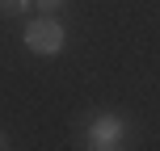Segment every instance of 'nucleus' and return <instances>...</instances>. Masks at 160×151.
<instances>
[{
	"label": "nucleus",
	"instance_id": "7ed1b4c3",
	"mask_svg": "<svg viewBox=\"0 0 160 151\" xmlns=\"http://www.w3.org/2000/svg\"><path fill=\"white\" fill-rule=\"evenodd\" d=\"M25 8H30V0H0V13H25Z\"/></svg>",
	"mask_w": 160,
	"mask_h": 151
},
{
	"label": "nucleus",
	"instance_id": "f257e3e1",
	"mask_svg": "<svg viewBox=\"0 0 160 151\" xmlns=\"http://www.w3.org/2000/svg\"><path fill=\"white\" fill-rule=\"evenodd\" d=\"M63 38H68L63 25H59L51 13L25 25V46H30L34 55H59V50H63Z\"/></svg>",
	"mask_w": 160,
	"mask_h": 151
},
{
	"label": "nucleus",
	"instance_id": "39448f33",
	"mask_svg": "<svg viewBox=\"0 0 160 151\" xmlns=\"http://www.w3.org/2000/svg\"><path fill=\"white\" fill-rule=\"evenodd\" d=\"M4 147H8V134H4V130H0V151H4Z\"/></svg>",
	"mask_w": 160,
	"mask_h": 151
},
{
	"label": "nucleus",
	"instance_id": "f03ea898",
	"mask_svg": "<svg viewBox=\"0 0 160 151\" xmlns=\"http://www.w3.org/2000/svg\"><path fill=\"white\" fill-rule=\"evenodd\" d=\"M118 139H122L118 118H101V122L93 126V134H88V147H97V151H110V147H122Z\"/></svg>",
	"mask_w": 160,
	"mask_h": 151
},
{
	"label": "nucleus",
	"instance_id": "20e7f679",
	"mask_svg": "<svg viewBox=\"0 0 160 151\" xmlns=\"http://www.w3.org/2000/svg\"><path fill=\"white\" fill-rule=\"evenodd\" d=\"M68 0H38V8H47V13H55V8H63Z\"/></svg>",
	"mask_w": 160,
	"mask_h": 151
}]
</instances>
